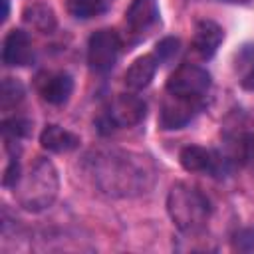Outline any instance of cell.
Wrapping results in <instances>:
<instances>
[{
	"label": "cell",
	"instance_id": "obj_16",
	"mask_svg": "<svg viewBox=\"0 0 254 254\" xmlns=\"http://www.w3.org/2000/svg\"><path fill=\"white\" fill-rule=\"evenodd\" d=\"M24 22L40 32H52L56 28V14L46 4H32L24 8Z\"/></svg>",
	"mask_w": 254,
	"mask_h": 254
},
{
	"label": "cell",
	"instance_id": "obj_6",
	"mask_svg": "<svg viewBox=\"0 0 254 254\" xmlns=\"http://www.w3.org/2000/svg\"><path fill=\"white\" fill-rule=\"evenodd\" d=\"M145 113H147V105L143 99H139L137 95H131V93H121L109 103V109L97 123H105L111 129H113V125L133 127L143 121Z\"/></svg>",
	"mask_w": 254,
	"mask_h": 254
},
{
	"label": "cell",
	"instance_id": "obj_13",
	"mask_svg": "<svg viewBox=\"0 0 254 254\" xmlns=\"http://www.w3.org/2000/svg\"><path fill=\"white\" fill-rule=\"evenodd\" d=\"M79 135L60 127V125H46L40 133V145L50 153H67L79 147Z\"/></svg>",
	"mask_w": 254,
	"mask_h": 254
},
{
	"label": "cell",
	"instance_id": "obj_8",
	"mask_svg": "<svg viewBox=\"0 0 254 254\" xmlns=\"http://www.w3.org/2000/svg\"><path fill=\"white\" fill-rule=\"evenodd\" d=\"M200 109H202V101H198V99L169 95V99H165L161 113H159V127L165 131L183 129L185 125H189L194 119V115Z\"/></svg>",
	"mask_w": 254,
	"mask_h": 254
},
{
	"label": "cell",
	"instance_id": "obj_18",
	"mask_svg": "<svg viewBox=\"0 0 254 254\" xmlns=\"http://www.w3.org/2000/svg\"><path fill=\"white\" fill-rule=\"evenodd\" d=\"M24 93H26V89H24V85H22L18 79L6 77V79L2 81V95H0L2 107L8 109V107H12V105H18V103L24 99Z\"/></svg>",
	"mask_w": 254,
	"mask_h": 254
},
{
	"label": "cell",
	"instance_id": "obj_23",
	"mask_svg": "<svg viewBox=\"0 0 254 254\" xmlns=\"http://www.w3.org/2000/svg\"><path fill=\"white\" fill-rule=\"evenodd\" d=\"M2 6H4V10H2V22H6V18L10 14V0H2Z\"/></svg>",
	"mask_w": 254,
	"mask_h": 254
},
{
	"label": "cell",
	"instance_id": "obj_5",
	"mask_svg": "<svg viewBox=\"0 0 254 254\" xmlns=\"http://www.w3.org/2000/svg\"><path fill=\"white\" fill-rule=\"evenodd\" d=\"M119 52L121 40L117 32L111 28H101L95 34H91L87 42V64L95 71H109L115 65Z\"/></svg>",
	"mask_w": 254,
	"mask_h": 254
},
{
	"label": "cell",
	"instance_id": "obj_10",
	"mask_svg": "<svg viewBox=\"0 0 254 254\" xmlns=\"http://www.w3.org/2000/svg\"><path fill=\"white\" fill-rule=\"evenodd\" d=\"M224 40L222 28L212 22V20H200L194 26V36H192V48L202 60H210L216 50L220 48Z\"/></svg>",
	"mask_w": 254,
	"mask_h": 254
},
{
	"label": "cell",
	"instance_id": "obj_3",
	"mask_svg": "<svg viewBox=\"0 0 254 254\" xmlns=\"http://www.w3.org/2000/svg\"><path fill=\"white\" fill-rule=\"evenodd\" d=\"M58 187L60 179L56 167L52 165V161L38 157V161L30 167L26 177H22V181L14 187V190H18V202L26 210L40 212L54 202Z\"/></svg>",
	"mask_w": 254,
	"mask_h": 254
},
{
	"label": "cell",
	"instance_id": "obj_7",
	"mask_svg": "<svg viewBox=\"0 0 254 254\" xmlns=\"http://www.w3.org/2000/svg\"><path fill=\"white\" fill-rule=\"evenodd\" d=\"M179 161L181 167L189 173H208L212 177H220V173H224V167L228 163L226 157H222L220 153L212 149H204L200 145L183 147Z\"/></svg>",
	"mask_w": 254,
	"mask_h": 254
},
{
	"label": "cell",
	"instance_id": "obj_21",
	"mask_svg": "<svg viewBox=\"0 0 254 254\" xmlns=\"http://www.w3.org/2000/svg\"><path fill=\"white\" fill-rule=\"evenodd\" d=\"M22 181V167H20V161L16 155H12L6 171H4V177H2V185L6 189H14L18 183Z\"/></svg>",
	"mask_w": 254,
	"mask_h": 254
},
{
	"label": "cell",
	"instance_id": "obj_2",
	"mask_svg": "<svg viewBox=\"0 0 254 254\" xmlns=\"http://www.w3.org/2000/svg\"><path fill=\"white\" fill-rule=\"evenodd\" d=\"M167 212L181 232L196 234L210 218V202L198 189L177 183L167 194Z\"/></svg>",
	"mask_w": 254,
	"mask_h": 254
},
{
	"label": "cell",
	"instance_id": "obj_19",
	"mask_svg": "<svg viewBox=\"0 0 254 254\" xmlns=\"http://www.w3.org/2000/svg\"><path fill=\"white\" fill-rule=\"evenodd\" d=\"M179 50H181V42H179V38H175V36H167V38H163L161 42H157L153 56L157 58L159 64H169V62H173V60L177 58Z\"/></svg>",
	"mask_w": 254,
	"mask_h": 254
},
{
	"label": "cell",
	"instance_id": "obj_17",
	"mask_svg": "<svg viewBox=\"0 0 254 254\" xmlns=\"http://www.w3.org/2000/svg\"><path fill=\"white\" fill-rule=\"evenodd\" d=\"M113 0H67V10L75 18H93L111 8Z\"/></svg>",
	"mask_w": 254,
	"mask_h": 254
},
{
	"label": "cell",
	"instance_id": "obj_11",
	"mask_svg": "<svg viewBox=\"0 0 254 254\" xmlns=\"http://www.w3.org/2000/svg\"><path fill=\"white\" fill-rule=\"evenodd\" d=\"M157 67H159V62H157V58H155L153 54L139 56V58L127 67V71H125V75H123L125 85H127L129 89H135V91L145 89V87L153 81V77H155V73H157Z\"/></svg>",
	"mask_w": 254,
	"mask_h": 254
},
{
	"label": "cell",
	"instance_id": "obj_14",
	"mask_svg": "<svg viewBox=\"0 0 254 254\" xmlns=\"http://www.w3.org/2000/svg\"><path fill=\"white\" fill-rule=\"evenodd\" d=\"M127 26L133 32H145L159 20L157 0H133L125 12Z\"/></svg>",
	"mask_w": 254,
	"mask_h": 254
},
{
	"label": "cell",
	"instance_id": "obj_4",
	"mask_svg": "<svg viewBox=\"0 0 254 254\" xmlns=\"http://www.w3.org/2000/svg\"><path fill=\"white\" fill-rule=\"evenodd\" d=\"M210 85H212L210 73L198 65H192V64L179 65L167 79V91L171 95L187 97V99H198V101L204 99Z\"/></svg>",
	"mask_w": 254,
	"mask_h": 254
},
{
	"label": "cell",
	"instance_id": "obj_22",
	"mask_svg": "<svg viewBox=\"0 0 254 254\" xmlns=\"http://www.w3.org/2000/svg\"><path fill=\"white\" fill-rule=\"evenodd\" d=\"M240 87L246 89V91H254V67L240 79Z\"/></svg>",
	"mask_w": 254,
	"mask_h": 254
},
{
	"label": "cell",
	"instance_id": "obj_15",
	"mask_svg": "<svg viewBox=\"0 0 254 254\" xmlns=\"http://www.w3.org/2000/svg\"><path fill=\"white\" fill-rule=\"evenodd\" d=\"M254 159V133L240 131L230 137L228 141V163L234 165H246Z\"/></svg>",
	"mask_w": 254,
	"mask_h": 254
},
{
	"label": "cell",
	"instance_id": "obj_9",
	"mask_svg": "<svg viewBox=\"0 0 254 254\" xmlns=\"http://www.w3.org/2000/svg\"><path fill=\"white\" fill-rule=\"evenodd\" d=\"M2 62L6 65H30L34 62V50L24 30H10L4 38Z\"/></svg>",
	"mask_w": 254,
	"mask_h": 254
},
{
	"label": "cell",
	"instance_id": "obj_1",
	"mask_svg": "<svg viewBox=\"0 0 254 254\" xmlns=\"http://www.w3.org/2000/svg\"><path fill=\"white\" fill-rule=\"evenodd\" d=\"M95 185L111 196H135L153 185V165L149 157L129 151H103L91 159Z\"/></svg>",
	"mask_w": 254,
	"mask_h": 254
},
{
	"label": "cell",
	"instance_id": "obj_12",
	"mask_svg": "<svg viewBox=\"0 0 254 254\" xmlns=\"http://www.w3.org/2000/svg\"><path fill=\"white\" fill-rule=\"evenodd\" d=\"M42 97L52 103V105H62L69 99L71 91H73V79L69 73L60 71V73H50L46 75V79H42L38 83Z\"/></svg>",
	"mask_w": 254,
	"mask_h": 254
},
{
	"label": "cell",
	"instance_id": "obj_20",
	"mask_svg": "<svg viewBox=\"0 0 254 254\" xmlns=\"http://www.w3.org/2000/svg\"><path fill=\"white\" fill-rule=\"evenodd\" d=\"M28 133H30V121L26 119H8L2 123V135L6 143H16Z\"/></svg>",
	"mask_w": 254,
	"mask_h": 254
},
{
	"label": "cell",
	"instance_id": "obj_24",
	"mask_svg": "<svg viewBox=\"0 0 254 254\" xmlns=\"http://www.w3.org/2000/svg\"><path fill=\"white\" fill-rule=\"evenodd\" d=\"M224 2H230V4H240V6H248V4H252L254 0H224Z\"/></svg>",
	"mask_w": 254,
	"mask_h": 254
}]
</instances>
